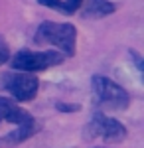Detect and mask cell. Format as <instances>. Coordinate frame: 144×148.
<instances>
[{"instance_id":"cell-1","label":"cell","mask_w":144,"mask_h":148,"mask_svg":"<svg viewBox=\"0 0 144 148\" xmlns=\"http://www.w3.org/2000/svg\"><path fill=\"white\" fill-rule=\"evenodd\" d=\"M38 44H51L57 46L63 56H75V42H77V30L71 24H53L44 22L36 32Z\"/></svg>"},{"instance_id":"cell-2","label":"cell","mask_w":144,"mask_h":148,"mask_svg":"<svg viewBox=\"0 0 144 148\" xmlns=\"http://www.w3.org/2000/svg\"><path fill=\"white\" fill-rule=\"evenodd\" d=\"M93 93L97 97V101L112 111H122L130 105V97L128 93L122 89L119 83L107 79L103 75H95L93 77Z\"/></svg>"},{"instance_id":"cell-3","label":"cell","mask_w":144,"mask_h":148,"mask_svg":"<svg viewBox=\"0 0 144 148\" xmlns=\"http://www.w3.org/2000/svg\"><path fill=\"white\" fill-rule=\"evenodd\" d=\"M65 59L63 53L57 51H18L12 59V67L16 71H26V73H36V71H44L47 67L59 65Z\"/></svg>"},{"instance_id":"cell-4","label":"cell","mask_w":144,"mask_h":148,"mask_svg":"<svg viewBox=\"0 0 144 148\" xmlns=\"http://www.w3.org/2000/svg\"><path fill=\"white\" fill-rule=\"evenodd\" d=\"M2 87L8 89L16 101H32L38 95L40 81H38V77L34 73L16 71V73H8L4 77V85Z\"/></svg>"},{"instance_id":"cell-5","label":"cell","mask_w":144,"mask_h":148,"mask_svg":"<svg viewBox=\"0 0 144 148\" xmlns=\"http://www.w3.org/2000/svg\"><path fill=\"white\" fill-rule=\"evenodd\" d=\"M87 136L89 138H103V140H107V142H121L124 140L126 136V128L119 123V121H115V119H109V116H105L103 113H97L93 114V121L89 123L87 126Z\"/></svg>"},{"instance_id":"cell-6","label":"cell","mask_w":144,"mask_h":148,"mask_svg":"<svg viewBox=\"0 0 144 148\" xmlns=\"http://www.w3.org/2000/svg\"><path fill=\"white\" fill-rule=\"evenodd\" d=\"M81 16L83 18H103L115 12L109 0H81Z\"/></svg>"},{"instance_id":"cell-7","label":"cell","mask_w":144,"mask_h":148,"mask_svg":"<svg viewBox=\"0 0 144 148\" xmlns=\"http://www.w3.org/2000/svg\"><path fill=\"white\" fill-rule=\"evenodd\" d=\"M4 121L14 123V125H26V123H32L34 119H32V114L28 113V111H24V109H20L18 105L10 103L8 109H6V113H4Z\"/></svg>"},{"instance_id":"cell-8","label":"cell","mask_w":144,"mask_h":148,"mask_svg":"<svg viewBox=\"0 0 144 148\" xmlns=\"http://www.w3.org/2000/svg\"><path fill=\"white\" fill-rule=\"evenodd\" d=\"M36 134V123H26V125H18V130H14L8 134V142H22L26 138Z\"/></svg>"},{"instance_id":"cell-9","label":"cell","mask_w":144,"mask_h":148,"mask_svg":"<svg viewBox=\"0 0 144 148\" xmlns=\"http://www.w3.org/2000/svg\"><path fill=\"white\" fill-rule=\"evenodd\" d=\"M38 2L44 4V6H47V8H53V10L63 14V0H38Z\"/></svg>"},{"instance_id":"cell-10","label":"cell","mask_w":144,"mask_h":148,"mask_svg":"<svg viewBox=\"0 0 144 148\" xmlns=\"http://www.w3.org/2000/svg\"><path fill=\"white\" fill-rule=\"evenodd\" d=\"M65 6H67V12H69V14H73V12L79 10L81 0H65Z\"/></svg>"},{"instance_id":"cell-11","label":"cell","mask_w":144,"mask_h":148,"mask_svg":"<svg viewBox=\"0 0 144 148\" xmlns=\"http://www.w3.org/2000/svg\"><path fill=\"white\" fill-rule=\"evenodd\" d=\"M8 56H10V51H8V46L0 42V65H2L4 61H8Z\"/></svg>"},{"instance_id":"cell-12","label":"cell","mask_w":144,"mask_h":148,"mask_svg":"<svg viewBox=\"0 0 144 148\" xmlns=\"http://www.w3.org/2000/svg\"><path fill=\"white\" fill-rule=\"evenodd\" d=\"M12 101H8V99H4V97H0V123L4 121V113H6V109H8V105H10Z\"/></svg>"},{"instance_id":"cell-13","label":"cell","mask_w":144,"mask_h":148,"mask_svg":"<svg viewBox=\"0 0 144 148\" xmlns=\"http://www.w3.org/2000/svg\"><path fill=\"white\" fill-rule=\"evenodd\" d=\"M57 111L71 113V111H79V107H77V105H63V103H57Z\"/></svg>"},{"instance_id":"cell-14","label":"cell","mask_w":144,"mask_h":148,"mask_svg":"<svg viewBox=\"0 0 144 148\" xmlns=\"http://www.w3.org/2000/svg\"><path fill=\"white\" fill-rule=\"evenodd\" d=\"M97 148H105V146H97Z\"/></svg>"}]
</instances>
